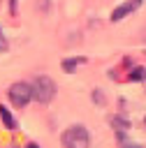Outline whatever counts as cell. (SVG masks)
Here are the masks:
<instances>
[{
  "label": "cell",
  "mask_w": 146,
  "mask_h": 148,
  "mask_svg": "<svg viewBox=\"0 0 146 148\" xmlns=\"http://www.w3.org/2000/svg\"><path fill=\"white\" fill-rule=\"evenodd\" d=\"M60 143L67 148H86L90 143V134L83 125H72L60 134Z\"/></svg>",
  "instance_id": "obj_1"
},
{
  "label": "cell",
  "mask_w": 146,
  "mask_h": 148,
  "mask_svg": "<svg viewBox=\"0 0 146 148\" xmlns=\"http://www.w3.org/2000/svg\"><path fill=\"white\" fill-rule=\"evenodd\" d=\"M32 95L39 104H49L56 97V83L51 76H35L32 79Z\"/></svg>",
  "instance_id": "obj_2"
},
{
  "label": "cell",
  "mask_w": 146,
  "mask_h": 148,
  "mask_svg": "<svg viewBox=\"0 0 146 148\" xmlns=\"http://www.w3.org/2000/svg\"><path fill=\"white\" fill-rule=\"evenodd\" d=\"M7 97H9V102L14 104V106H25L30 99H35V95H32V83H25V81H16V83H12L9 88H7Z\"/></svg>",
  "instance_id": "obj_3"
},
{
  "label": "cell",
  "mask_w": 146,
  "mask_h": 148,
  "mask_svg": "<svg viewBox=\"0 0 146 148\" xmlns=\"http://www.w3.org/2000/svg\"><path fill=\"white\" fill-rule=\"evenodd\" d=\"M137 7H141V0H125L121 7H116V9L111 12V21H114V23H118L121 18H125L127 14H132Z\"/></svg>",
  "instance_id": "obj_4"
},
{
  "label": "cell",
  "mask_w": 146,
  "mask_h": 148,
  "mask_svg": "<svg viewBox=\"0 0 146 148\" xmlns=\"http://www.w3.org/2000/svg\"><path fill=\"white\" fill-rule=\"evenodd\" d=\"M0 118H2V125H5L9 132H16V130H19V125H16L14 116H12V113H9V109H7V106H2V104H0Z\"/></svg>",
  "instance_id": "obj_5"
},
{
  "label": "cell",
  "mask_w": 146,
  "mask_h": 148,
  "mask_svg": "<svg viewBox=\"0 0 146 148\" xmlns=\"http://www.w3.org/2000/svg\"><path fill=\"white\" fill-rule=\"evenodd\" d=\"M81 62H86V58H83V56H79V58H65V60L60 62V67L65 69V74H72V72H74V67H76V65H81Z\"/></svg>",
  "instance_id": "obj_6"
},
{
  "label": "cell",
  "mask_w": 146,
  "mask_h": 148,
  "mask_svg": "<svg viewBox=\"0 0 146 148\" xmlns=\"http://www.w3.org/2000/svg\"><path fill=\"white\" fill-rule=\"evenodd\" d=\"M111 125H114L116 130H127V127H130V120H127L125 116H114V118H111Z\"/></svg>",
  "instance_id": "obj_7"
},
{
  "label": "cell",
  "mask_w": 146,
  "mask_h": 148,
  "mask_svg": "<svg viewBox=\"0 0 146 148\" xmlns=\"http://www.w3.org/2000/svg\"><path fill=\"white\" fill-rule=\"evenodd\" d=\"M127 79H130V81H144V79H146V72H144L141 67H134V69L130 72Z\"/></svg>",
  "instance_id": "obj_8"
},
{
  "label": "cell",
  "mask_w": 146,
  "mask_h": 148,
  "mask_svg": "<svg viewBox=\"0 0 146 148\" xmlns=\"http://www.w3.org/2000/svg\"><path fill=\"white\" fill-rule=\"evenodd\" d=\"M93 102H95L97 106H102V104H107V97H104V92H102L100 88H95V90H93Z\"/></svg>",
  "instance_id": "obj_9"
},
{
  "label": "cell",
  "mask_w": 146,
  "mask_h": 148,
  "mask_svg": "<svg viewBox=\"0 0 146 148\" xmlns=\"http://www.w3.org/2000/svg\"><path fill=\"white\" fill-rule=\"evenodd\" d=\"M0 51H7V37L2 35V28H0Z\"/></svg>",
  "instance_id": "obj_10"
},
{
  "label": "cell",
  "mask_w": 146,
  "mask_h": 148,
  "mask_svg": "<svg viewBox=\"0 0 146 148\" xmlns=\"http://www.w3.org/2000/svg\"><path fill=\"white\" fill-rule=\"evenodd\" d=\"M144 86H146V79H144Z\"/></svg>",
  "instance_id": "obj_11"
}]
</instances>
